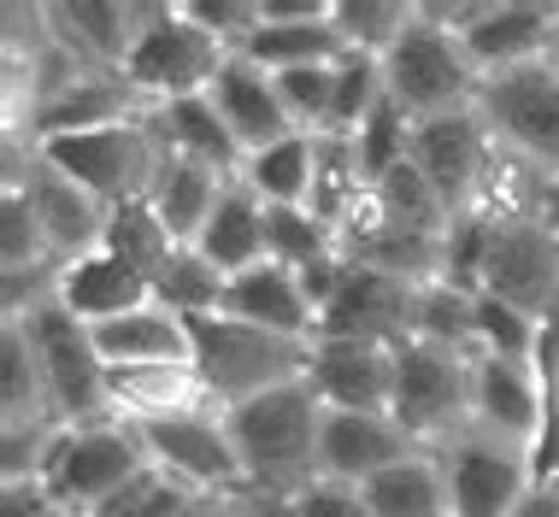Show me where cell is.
<instances>
[{
    "mask_svg": "<svg viewBox=\"0 0 559 517\" xmlns=\"http://www.w3.org/2000/svg\"><path fill=\"white\" fill-rule=\"evenodd\" d=\"M241 459V489L295 500L300 489L319 482V430H324V400L312 383H283L271 394H253L224 412Z\"/></svg>",
    "mask_w": 559,
    "mask_h": 517,
    "instance_id": "obj_1",
    "label": "cell"
},
{
    "mask_svg": "<svg viewBox=\"0 0 559 517\" xmlns=\"http://www.w3.org/2000/svg\"><path fill=\"white\" fill-rule=\"evenodd\" d=\"M194 336V371H201L206 394H213L218 412L253 400V394H271L283 383H307V364H312V341H289V336H271V329L236 324V317H201L189 324Z\"/></svg>",
    "mask_w": 559,
    "mask_h": 517,
    "instance_id": "obj_2",
    "label": "cell"
},
{
    "mask_svg": "<svg viewBox=\"0 0 559 517\" xmlns=\"http://www.w3.org/2000/svg\"><path fill=\"white\" fill-rule=\"evenodd\" d=\"M377 65H383V95L395 100L413 124L465 112V106H477V88H483L472 53L460 48V36H453L448 24H436L425 7H418L413 29H406Z\"/></svg>",
    "mask_w": 559,
    "mask_h": 517,
    "instance_id": "obj_3",
    "label": "cell"
},
{
    "mask_svg": "<svg viewBox=\"0 0 559 517\" xmlns=\"http://www.w3.org/2000/svg\"><path fill=\"white\" fill-rule=\"evenodd\" d=\"M0 324H24L29 347H36V364H41V388H48V412L66 430L112 418V406H107L112 371H107V359L95 347V329L83 317H71L59 300H41L24 317H0Z\"/></svg>",
    "mask_w": 559,
    "mask_h": 517,
    "instance_id": "obj_4",
    "label": "cell"
},
{
    "mask_svg": "<svg viewBox=\"0 0 559 517\" xmlns=\"http://www.w3.org/2000/svg\"><path fill=\"white\" fill-rule=\"evenodd\" d=\"M389 418L425 453L448 447L472 423V353L442 341H401L395 347V400Z\"/></svg>",
    "mask_w": 559,
    "mask_h": 517,
    "instance_id": "obj_5",
    "label": "cell"
},
{
    "mask_svg": "<svg viewBox=\"0 0 559 517\" xmlns=\"http://www.w3.org/2000/svg\"><path fill=\"white\" fill-rule=\"evenodd\" d=\"M147 470V447L135 435V423L100 418V423H78L59 435L53 459H48V494L66 506V517H95L100 506H112Z\"/></svg>",
    "mask_w": 559,
    "mask_h": 517,
    "instance_id": "obj_6",
    "label": "cell"
},
{
    "mask_svg": "<svg viewBox=\"0 0 559 517\" xmlns=\"http://www.w3.org/2000/svg\"><path fill=\"white\" fill-rule=\"evenodd\" d=\"M224 59H230V48L206 36L183 7H154V0H147V19H142V36H135L130 65H124V83L147 106L194 100L218 83Z\"/></svg>",
    "mask_w": 559,
    "mask_h": 517,
    "instance_id": "obj_7",
    "label": "cell"
},
{
    "mask_svg": "<svg viewBox=\"0 0 559 517\" xmlns=\"http://www.w3.org/2000/svg\"><path fill=\"white\" fill-rule=\"evenodd\" d=\"M36 154L59 165L71 182H83L95 201L118 206H135L147 201L159 177V159L165 147L154 142L147 118H124V124H107V130H83V135H53V142H36Z\"/></svg>",
    "mask_w": 559,
    "mask_h": 517,
    "instance_id": "obj_8",
    "label": "cell"
},
{
    "mask_svg": "<svg viewBox=\"0 0 559 517\" xmlns=\"http://www.w3.org/2000/svg\"><path fill=\"white\" fill-rule=\"evenodd\" d=\"M477 294L548 324L559 312V236L536 212H489V248H483Z\"/></svg>",
    "mask_w": 559,
    "mask_h": 517,
    "instance_id": "obj_9",
    "label": "cell"
},
{
    "mask_svg": "<svg viewBox=\"0 0 559 517\" xmlns=\"http://www.w3.org/2000/svg\"><path fill=\"white\" fill-rule=\"evenodd\" d=\"M448 477L453 517H519V506L536 489V453L507 435H489L483 423H465L448 447H436Z\"/></svg>",
    "mask_w": 559,
    "mask_h": 517,
    "instance_id": "obj_10",
    "label": "cell"
},
{
    "mask_svg": "<svg viewBox=\"0 0 559 517\" xmlns=\"http://www.w3.org/2000/svg\"><path fill=\"white\" fill-rule=\"evenodd\" d=\"M477 118L536 177H559V71L548 59L489 77L477 88Z\"/></svg>",
    "mask_w": 559,
    "mask_h": 517,
    "instance_id": "obj_11",
    "label": "cell"
},
{
    "mask_svg": "<svg viewBox=\"0 0 559 517\" xmlns=\"http://www.w3.org/2000/svg\"><path fill=\"white\" fill-rule=\"evenodd\" d=\"M413 165L453 218H472V212L489 206V182H495V165H501V142H495L489 124L477 118V106H465V112L425 118V124L413 130Z\"/></svg>",
    "mask_w": 559,
    "mask_h": 517,
    "instance_id": "obj_12",
    "label": "cell"
},
{
    "mask_svg": "<svg viewBox=\"0 0 559 517\" xmlns=\"http://www.w3.org/2000/svg\"><path fill=\"white\" fill-rule=\"evenodd\" d=\"M425 12L460 36V48L472 53L483 83L548 59L554 19H559V7H536V0H460V7H436V0H425Z\"/></svg>",
    "mask_w": 559,
    "mask_h": 517,
    "instance_id": "obj_13",
    "label": "cell"
},
{
    "mask_svg": "<svg viewBox=\"0 0 559 517\" xmlns=\"http://www.w3.org/2000/svg\"><path fill=\"white\" fill-rule=\"evenodd\" d=\"M7 189H19L29 201V212H36V224H41V236H48L59 265L107 248L112 206L95 201L83 182H71L59 165H48L36 147H7Z\"/></svg>",
    "mask_w": 559,
    "mask_h": 517,
    "instance_id": "obj_14",
    "label": "cell"
},
{
    "mask_svg": "<svg viewBox=\"0 0 559 517\" xmlns=\"http://www.w3.org/2000/svg\"><path fill=\"white\" fill-rule=\"evenodd\" d=\"M142 447L147 465L165 470L171 482H183L201 500H224L241 489V459H236V441L224 412H183V418H165V423H142Z\"/></svg>",
    "mask_w": 559,
    "mask_h": 517,
    "instance_id": "obj_15",
    "label": "cell"
},
{
    "mask_svg": "<svg viewBox=\"0 0 559 517\" xmlns=\"http://www.w3.org/2000/svg\"><path fill=\"white\" fill-rule=\"evenodd\" d=\"M413 317H418V288L413 282L342 258V282H336V294L324 300L319 336L312 341H383V347H401V341H413Z\"/></svg>",
    "mask_w": 559,
    "mask_h": 517,
    "instance_id": "obj_16",
    "label": "cell"
},
{
    "mask_svg": "<svg viewBox=\"0 0 559 517\" xmlns=\"http://www.w3.org/2000/svg\"><path fill=\"white\" fill-rule=\"evenodd\" d=\"M260 71H300V65H336L347 41L336 36L330 0H260V24L236 48Z\"/></svg>",
    "mask_w": 559,
    "mask_h": 517,
    "instance_id": "obj_17",
    "label": "cell"
},
{
    "mask_svg": "<svg viewBox=\"0 0 559 517\" xmlns=\"http://www.w3.org/2000/svg\"><path fill=\"white\" fill-rule=\"evenodd\" d=\"M472 423L489 435H507L519 447H542L548 423V394H542L536 359H501V353H472Z\"/></svg>",
    "mask_w": 559,
    "mask_h": 517,
    "instance_id": "obj_18",
    "label": "cell"
},
{
    "mask_svg": "<svg viewBox=\"0 0 559 517\" xmlns=\"http://www.w3.org/2000/svg\"><path fill=\"white\" fill-rule=\"evenodd\" d=\"M307 383L330 412H389V400H395V347H383V341H312Z\"/></svg>",
    "mask_w": 559,
    "mask_h": 517,
    "instance_id": "obj_19",
    "label": "cell"
},
{
    "mask_svg": "<svg viewBox=\"0 0 559 517\" xmlns=\"http://www.w3.org/2000/svg\"><path fill=\"white\" fill-rule=\"evenodd\" d=\"M406 453H425L389 412H330L319 430V477L330 482H371L377 470L401 465Z\"/></svg>",
    "mask_w": 559,
    "mask_h": 517,
    "instance_id": "obj_20",
    "label": "cell"
},
{
    "mask_svg": "<svg viewBox=\"0 0 559 517\" xmlns=\"http://www.w3.org/2000/svg\"><path fill=\"white\" fill-rule=\"evenodd\" d=\"M224 317L271 329V336H289V341L319 336V306H312L307 282H300V270L277 265V258H260V265L236 270L230 294H224Z\"/></svg>",
    "mask_w": 559,
    "mask_h": 517,
    "instance_id": "obj_21",
    "label": "cell"
},
{
    "mask_svg": "<svg viewBox=\"0 0 559 517\" xmlns=\"http://www.w3.org/2000/svg\"><path fill=\"white\" fill-rule=\"evenodd\" d=\"M41 19H48L53 41L71 59H83L88 71H112V77H124V65L135 53V36H142V19H147V0L142 7L78 0V7H41Z\"/></svg>",
    "mask_w": 559,
    "mask_h": 517,
    "instance_id": "obj_22",
    "label": "cell"
},
{
    "mask_svg": "<svg viewBox=\"0 0 559 517\" xmlns=\"http://www.w3.org/2000/svg\"><path fill=\"white\" fill-rule=\"evenodd\" d=\"M206 100L218 106L224 130L236 135L241 154H260V147L283 142V135H300V130L289 124V112H283L277 77H271V71H260L253 59H241V53L224 59V71H218V83L206 88Z\"/></svg>",
    "mask_w": 559,
    "mask_h": 517,
    "instance_id": "obj_23",
    "label": "cell"
},
{
    "mask_svg": "<svg viewBox=\"0 0 559 517\" xmlns=\"http://www.w3.org/2000/svg\"><path fill=\"white\" fill-rule=\"evenodd\" d=\"M107 406L118 423H165L183 412H218L194 364H130L107 376Z\"/></svg>",
    "mask_w": 559,
    "mask_h": 517,
    "instance_id": "obj_24",
    "label": "cell"
},
{
    "mask_svg": "<svg viewBox=\"0 0 559 517\" xmlns=\"http://www.w3.org/2000/svg\"><path fill=\"white\" fill-rule=\"evenodd\" d=\"M142 112H147V100L135 95L124 77H112V71H83L71 88H59L53 100L36 106V118H29V142L107 130V124H124V118H142Z\"/></svg>",
    "mask_w": 559,
    "mask_h": 517,
    "instance_id": "obj_25",
    "label": "cell"
},
{
    "mask_svg": "<svg viewBox=\"0 0 559 517\" xmlns=\"http://www.w3.org/2000/svg\"><path fill=\"white\" fill-rule=\"evenodd\" d=\"M53 300H59L71 317H83L88 329H100V324H112V317L147 306V300H154V282H147L142 270H130L124 258H112L107 248H100V253L71 258V265L59 270Z\"/></svg>",
    "mask_w": 559,
    "mask_h": 517,
    "instance_id": "obj_26",
    "label": "cell"
},
{
    "mask_svg": "<svg viewBox=\"0 0 559 517\" xmlns=\"http://www.w3.org/2000/svg\"><path fill=\"white\" fill-rule=\"evenodd\" d=\"M142 118H147V130H154V142L165 147V154H177V159L213 165V171H224V177H241V165H248V154L236 147V135L224 130L218 106L206 95L159 100V106H147Z\"/></svg>",
    "mask_w": 559,
    "mask_h": 517,
    "instance_id": "obj_27",
    "label": "cell"
},
{
    "mask_svg": "<svg viewBox=\"0 0 559 517\" xmlns=\"http://www.w3.org/2000/svg\"><path fill=\"white\" fill-rule=\"evenodd\" d=\"M95 347L107 359V371H130V364H194V336L171 306L147 300L124 317L95 329Z\"/></svg>",
    "mask_w": 559,
    "mask_h": 517,
    "instance_id": "obj_28",
    "label": "cell"
},
{
    "mask_svg": "<svg viewBox=\"0 0 559 517\" xmlns=\"http://www.w3.org/2000/svg\"><path fill=\"white\" fill-rule=\"evenodd\" d=\"M230 182L236 177L213 171V165H194V159L165 154L154 189H147V206L159 212V224L183 241V248H194V236L206 230V218H213V206L224 201V189H230Z\"/></svg>",
    "mask_w": 559,
    "mask_h": 517,
    "instance_id": "obj_29",
    "label": "cell"
},
{
    "mask_svg": "<svg viewBox=\"0 0 559 517\" xmlns=\"http://www.w3.org/2000/svg\"><path fill=\"white\" fill-rule=\"evenodd\" d=\"M194 248L213 258L224 277H236V270H248V265H260V258H271V253H265V201L236 177L230 189H224V201L213 206L206 230L194 236Z\"/></svg>",
    "mask_w": 559,
    "mask_h": 517,
    "instance_id": "obj_30",
    "label": "cell"
},
{
    "mask_svg": "<svg viewBox=\"0 0 559 517\" xmlns=\"http://www.w3.org/2000/svg\"><path fill=\"white\" fill-rule=\"evenodd\" d=\"M359 489H366L377 517H453L448 477H442V459H436V453H406L401 465L377 470Z\"/></svg>",
    "mask_w": 559,
    "mask_h": 517,
    "instance_id": "obj_31",
    "label": "cell"
},
{
    "mask_svg": "<svg viewBox=\"0 0 559 517\" xmlns=\"http://www.w3.org/2000/svg\"><path fill=\"white\" fill-rule=\"evenodd\" d=\"M312 177H319V135H283V142L248 154V165H241V182L265 206H307Z\"/></svg>",
    "mask_w": 559,
    "mask_h": 517,
    "instance_id": "obj_32",
    "label": "cell"
},
{
    "mask_svg": "<svg viewBox=\"0 0 559 517\" xmlns=\"http://www.w3.org/2000/svg\"><path fill=\"white\" fill-rule=\"evenodd\" d=\"M371 212H377V224H389V230L418 236V241H442V248H448L453 212L436 201V189L418 177L413 159H406L401 171H389V177L371 189Z\"/></svg>",
    "mask_w": 559,
    "mask_h": 517,
    "instance_id": "obj_33",
    "label": "cell"
},
{
    "mask_svg": "<svg viewBox=\"0 0 559 517\" xmlns=\"http://www.w3.org/2000/svg\"><path fill=\"white\" fill-rule=\"evenodd\" d=\"M12 423H59L48 412V388H41V364L24 324H0V430Z\"/></svg>",
    "mask_w": 559,
    "mask_h": 517,
    "instance_id": "obj_34",
    "label": "cell"
},
{
    "mask_svg": "<svg viewBox=\"0 0 559 517\" xmlns=\"http://www.w3.org/2000/svg\"><path fill=\"white\" fill-rule=\"evenodd\" d=\"M224 294H230V277H224V270L201 248H177L171 265L154 277V300H159V306H171L183 324L218 317L224 312Z\"/></svg>",
    "mask_w": 559,
    "mask_h": 517,
    "instance_id": "obj_35",
    "label": "cell"
},
{
    "mask_svg": "<svg viewBox=\"0 0 559 517\" xmlns=\"http://www.w3.org/2000/svg\"><path fill=\"white\" fill-rule=\"evenodd\" d=\"M330 19H336V36L347 41V53L383 59L413 29L418 7H406V0H330Z\"/></svg>",
    "mask_w": 559,
    "mask_h": 517,
    "instance_id": "obj_36",
    "label": "cell"
},
{
    "mask_svg": "<svg viewBox=\"0 0 559 517\" xmlns=\"http://www.w3.org/2000/svg\"><path fill=\"white\" fill-rule=\"evenodd\" d=\"M59 258L19 189H0V277H59Z\"/></svg>",
    "mask_w": 559,
    "mask_h": 517,
    "instance_id": "obj_37",
    "label": "cell"
},
{
    "mask_svg": "<svg viewBox=\"0 0 559 517\" xmlns=\"http://www.w3.org/2000/svg\"><path fill=\"white\" fill-rule=\"evenodd\" d=\"M265 253L289 270H312L336 258V230L312 206H265Z\"/></svg>",
    "mask_w": 559,
    "mask_h": 517,
    "instance_id": "obj_38",
    "label": "cell"
},
{
    "mask_svg": "<svg viewBox=\"0 0 559 517\" xmlns=\"http://www.w3.org/2000/svg\"><path fill=\"white\" fill-rule=\"evenodd\" d=\"M183 248L171 230L159 224V212L147 206V201H135V206H118L112 212V224H107V253L112 258H124L130 270H142L147 282L159 277L165 265H171V253Z\"/></svg>",
    "mask_w": 559,
    "mask_h": 517,
    "instance_id": "obj_39",
    "label": "cell"
},
{
    "mask_svg": "<svg viewBox=\"0 0 559 517\" xmlns=\"http://www.w3.org/2000/svg\"><path fill=\"white\" fill-rule=\"evenodd\" d=\"M413 130H418V124H413V118H406L389 95H383V106H377L366 124H359V135H354V159H359V171H366L371 189H377V182H383L389 171H401V165L413 159Z\"/></svg>",
    "mask_w": 559,
    "mask_h": 517,
    "instance_id": "obj_40",
    "label": "cell"
},
{
    "mask_svg": "<svg viewBox=\"0 0 559 517\" xmlns=\"http://www.w3.org/2000/svg\"><path fill=\"white\" fill-rule=\"evenodd\" d=\"M383 106V65L366 53H347L336 65V106H330V124L324 135H342V142H354L359 124Z\"/></svg>",
    "mask_w": 559,
    "mask_h": 517,
    "instance_id": "obj_41",
    "label": "cell"
},
{
    "mask_svg": "<svg viewBox=\"0 0 559 517\" xmlns=\"http://www.w3.org/2000/svg\"><path fill=\"white\" fill-rule=\"evenodd\" d=\"M206 506H213V500H201L194 489H183V482H171L165 470L147 465L142 477H135L112 506H100L95 517H201Z\"/></svg>",
    "mask_w": 559,
    "mask_h": 517,
    "instance_id": "obj_42",
    "label": "cell"
},
{
    "mask_svg": "<svg viewBox=\"0 0 559 517\" xmlns=\"http://www.w3.org/2000/svg\"><path fill=\"white\" fill-rule=\"evenodd\" d=\"M342 65V59H336ZM336 65H300V71H271L283 95V112L300 135H324L330 106H336Z\"/></svg>",
    "mask_w": 559,
    "mask_h": 517,
    "instance_id": "obj_43",
    "label": "cell"
},
{
    "mask_svg": "<svg viewBox=\"0 0 559 517\" xmlns=\"http://www.w3.org/2000/svg\"><path fill=\"white\" fill-rule=\"evenodd\" d=\"M542 324L524 312L501 306V300L477 294V353H501V359H536Z\"/></svg>",
    "mask_w": 559,
    "mask_h": 517,
    "instance_id": "obj_44",
    "label": "cell"
},
{
    "mask_svg": "<svg viewBox=\"0 0 559 517\" xmlns=\"http://www.w3.org/2000/svg\"><path fill=\"white\" fill-rule=\"evenodd\" d=\"M59 435H66V423H12V430H0V482L48 477Z\"/></svg>",
    "mask_w": 559,
    "mask_h": 517,
    "instance_id": "obj_45",
    "label": "cell"
},
{
    "mask_svg": "<svg viewBox=\"0 0 559 517\" xmlns=\"http://www.w3.org/2000/svg\"><path fill=\"white\" fill-rule=\"evenodd\" d=\"M289 506H295V517H377L366 489H354V482H330V477H319L312 489H300Z\"/></svg>",
    "mask_w": 559,
    "mask_h": 517,
    "instance_id": "obj_46",
    "label": "cell"
},
{
    "mask_svg": "<svg viewBox=\"0 0 559 517\" xmlns=\"http://www.w3.org/2000/svg\"><path fill=\"white\" fill-rule=\"evenodd\" d=\"M0 517H66V506L48 494L41 477H24V482H0Z\"/></svg>",
    "mask_w": 559,
    "mask_h": 517,
    "instance_id": "obj_47",
    "label": "cell"
},
{
    "mask_svg": "<svg viewBox=\"0 0 559 517\" xmlns=\"http://www.w3.org/2000/svg\"><path fill=\"white\" fill-rule=\"evenodd\" d=\"M519 517H559V494L548 489V482H536V489H531V500L519 506Z\"/></svg>",
    "mask_w": 559,
    "mask_h": 517,
    "instance_id": "obj_48",
    "label": "cell"
},
{
    "mask_svg": "<svg viewBox=\"0 0 559 517\" xmlns=\"http://www.w3.org/2000/svg\"><path fill=\"white\" fill-rule=\"evenodd\" d=\"M536 218L548 224V230L559 236V177H548L542 182V201H536Z\"/></svg>",
    "mask_w": 559,
    "mask_h": 517,
    "instance_id": "obj_49",
    "label": "cell"
},
{
    "mask_svg": "<svg viewBox=\"0 0 559 517\" xmlns=\"http://www.w3.org/2000/svg\"><path fill=\"white\" fill-rule=\"evenodd\" d=\"M542 482H548V489L559 494V447L548 453V459H542Z\"/></svg>",
    "mask_w": 559,
    "mask_h": 517,
    "instance_id": "obj_50",
    "label": "cell"
},
{
    "mask_svg": "<svg viewBox=\"0 0 559 517\" xmlns=\"http://www.w3.org/2000/svg\"><path fill=\"white\" fill-rule=\"evenodd\" d=\"M548 65L559 71V19H554V41H548Z\"/></svg>",
    "mask_w": 559,
    "mask_h": 517,
    "instance_id": "obj_51",
    "label": "cell"
}]
</instances>
